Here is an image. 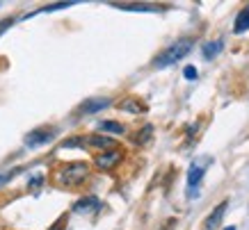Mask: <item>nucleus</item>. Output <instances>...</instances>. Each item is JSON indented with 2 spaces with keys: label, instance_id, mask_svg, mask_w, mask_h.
Here are the masks:
<instances>
[{
  "label": "nucleus",
  "instance_id": "ddd939ff",
  "mask_svg": "<svg viewBox=\"0 0 249 230\" xmlns=\"http://www.w3.org/2000/svg\"><path fill=\"white\" fill-rule=\"evenodd\" d=\"M119 110L130 112V114H142V112H146V107H144L142 103H137V98H126V100L119 103Z\"/></svg>",
  "mask_w": 249,
  "mask_h": 230
},
{
  "label": "nucleus",
  "instance_id": "5701e85b",
  "mask_svg": "<svg viewBox=\"0 0 249 230\" xmlns=\"http://www.w3.org/2000/svg\"><path fill=\"white\" fill-rule=\"evenodd\" d=\"M227 230H235V226H229V228Z\"/></svg>",
  "mask_w": 249,
  "mask_h": 230
},
{
  "label": "nucleus",
  "instance_id": "dca6fc26",
  "mask_svg": "<svg viewBox=\"0 0 249 230\" xmlns=\"http://www.w3.org/2000/svg\"><path fill=\"white\" fill-rule=\"evenodd\" d=\"M71 5H76V2H55V5H46V7H41L39 12H35V14H48V12H57V9H67L71 7ZM32 14V16H35Z\"/></svg>",
  "mask_w": 249,
  "mask_h": 230
},
{
  "label": "nucleus",
  "instance_id": "4468645a",
  "mask_svg": "<svg viewBox=\"0 0 249 230\" xmlns=\"http://www.w3.org/2000/svg\"><path fill=\"white\" fill-rule=\"evenodd\" d=\"M98 130L110 132V134H124L126 132V126L119 123V121H101V123H98Z\"/></svg>",
  "mask_w": 249,
  "mask_h": 230
},
{
  "label": "nucleus",
  "instance_id": "1a4fd4ad",
  "mask_svg": "<svg viewBox=\"0 0 249 230\" xmlns=\"http://www.w3.org/2000/svg\"><path fill=\"white\" fill-rule=\"evenodd\" d=\"M98 205H101V200H98L96 196H83L80 200L73 203V212H78V214H87V212H91V210H96Z\"/></svg>",
  "mask_w": 249,
  "mask_h": 230
},
{
  "label": "nucleus",
  "instance_id": "f257e3e1",
  "mask_svg": "<svg viewBox=\"0 0 249 230\" xmlns=\"http://www.w3.org/2000/svg\"><path fill=\"white\" fill-rule=\"evenodd\" d=\"M89 178V164L87 162H67L55 173V182L62 187H78Z\"/></svg>",
  "mask_w": 249,
  "mask_h": 230
},
{
  "label": "nucleus",
  "instance_id": "6e6552de",
  "mask_svg": "<svg viewBox=\"0 0 249 230\" xmlns=\"http://www.w3.org/2000/svg\"><path fill=\"white\" fill-rule=\"evenodd\" d=\"M227 208H229V200H222L217 208L211 212V216L206 219V223H204V230H215L222 223V216H224V212H227Z\"/></svg>",
  "mask_w": 249,
  "mask_h": 230
},
{
  "label": "nucleus",
  "instance_id": "6ab92c4d",
  "mask_svg": "<svg viewBox=\"0 0 249 230\" xmlns=\"http://www.w3.org/2000/svg\"><path fill=\"white\" fill-rule=\"evenodd\" d=\"M183 75H185L188 80H196V75H199V71H196L195 66H185V68H183Z\"/></svg>",
  "mask_w": 249,
  "mask_h": 230
},
{
  "label": "nucleus",
  "instance_id": "f3484780",
  "mask_svg": "<svg viewBox=\"0 0 249 230\" xmlns=\"http://www.w3.org/2000/svg\"><path fill=\"white\" fill-rule=\"evenodd\" d=\"M16 173H21V166H16V169H9V171H2V173H0V189L7 185V182L14 178Z\"/></svg>",
  "mask_w": 249,
  "mask_h": 230
},
{
  "label": "nucleus",
  "instance_id": "2eb2a0df",
  "mask_svg": "<svg viewBox=\"0 0 249 230\" xmlns=\"http://www.w3.org/2000/svg\"><path fill=\"white\" fill-rule=\"evenodd\" d=\"M151 134H153V126H149V123H146V126H144L142 130L133 137V141H135L137 146H144V144H149V141H151Z\"/></svg>",
  "mask_w": 249,
  "mask_h": 230
},
{
  "label": "nucleus",
  "instance_id": "20e7f679",
  "mask_svg": "<svg viewBox=\"0 0 249 230\" xmlns=\"http://www.w3.org/2000/svg\"><path fill=\"white\" fill-rule=\"evenodd\" d=\"M55 137V128H37V130H32V132L25 134V146L28 148H39V146H44L48 141H53Z\"/></svg>",
  "mask_w": 249,
  "mask_h": 230
},
{
  "label": "nucleus",
  "instance_id": "423d86ee",
  "mask_svg": "<svg viewBox=\"0 0 249 230\" xmlns=\"http://www.w3.org/2000/svg\"><path fill=\"white\" fill-rule=\"evenodd\" d=\"M208 162H211V160H206L204 164L195 162L192 166H190V171H188V189L190 192H195L196 187H199V182H201V178H204V173H206V164Z\"/></svg>",
  "mask_w": 249,
  "mask_h": 230
},
{
  "label": "nucleus",
  "instance_id": "a211bd4d",
  "mask_svg": "<svg viewBox=\"0 0 249 230\" xmlns=\"http://www.w3.org/2000/svg\"><path fill=\"white\" fill-rule=\"evenodd\" d=\"M85 146V137H73V139H67L62 144V148H83Z\"/></svg>",
  "mask_w": 249,
  "mask_h": 230
},
{
  "label": "nucleus",
  "instance_id": "4be33fe9",
  "mask_svg": "<svg viewBox=\"0 0 249 230\" xmlns=\"http://www.w3.org/2000/svg\"><path fill=\"white\" fill-rule=\"evenodd\" d=\"M51 230H64V228H62V223H55V226H53Z\"/></svg>",
  "mask_w": 249,
  "mask_h": 230
},
{
  "label": "nucleus",
  "instance_id": "412c9836",
  "mask_svg": "<svg viewBox=\"0 0 249 230\" xmlns=\"http://www.w3.org/2000/svg\"><path fill=\"white\" fill-rule=\"evenodd\" d=\"M44 185V176H35V178L28 182V189H37V187Z\"/></svg>",
  "mask_w": 249,
  "mask_h": 230
},
{
  "label": "nucleus",
  "instance_id": "f03ea898",
  "mask_svg": "<svg viewBox=\"0 0 249 230\" xmlns=\"http://www.w3.org/2000/svg\"><path fill=\"white\" fill-rule=\"evenodd\" d=\"M192 46H195V41H192L190 37H183V39H178V41H174L172 46H167L165 50H162L158 57L153 60V66H156V68H165V66L176 64V62H181L183 57L192 50Z\"/></svg>",
  "mask_w": 249,
  "mask_h": 230
},
{
  "label": "nucleus",
  "instance_id": "9b49d317",
  "mask_svg": "<svg viewBox=\"0 0 249 230\" xmlns=\"http://www.w3.org/2000/svg\"><path fill=\"white\" fill-rule=\"evenodd\" d=\"M222 50H224V41H222V39H217V41H208V44L201 46V55H204V60H215Z\"/></svg>",
  "mask_w": 249,
  "mask_h": 230
},
{
  "label": "nucleus",
  "instance_id": "0eeeda50",
  "mask_svg": "<svg viewBox=\"0 0 249 230\" xmlns=\"http://www.w3.org/2000/svg\"><path fill=\"white\" fill-rule=\"evenodd\" d=\"M110 105H112L110 98H91V100H85L78 112H80V114H96V112L106 110V107H110Z\"/></svg>",
  "mask_w": 249,
  "mask_h": 230
},
{
  "label": "nucleus",
  "instance_id": "39448f33",
  "mask_svg": "<svg viewBox=\"0 0 249 230\" xmlns=\"http://www.w3.org/2000/svg\"><path fill=\"white\" fill-rule=\"evenodd\" d=\"M85 144L91 146V148H98L101 153L114 148V139L112 137H106V134H85Z\"/></svg>",
  "mask_w": 249,
  "mask_h": 230
},
{
  "label": "nucleus",
  "instance_id": "aec40b11",
  "mask_svg": "<svg viewBox=\"0 0 249 230\" xmlns=\"http://www.w3.org/2000/svg\"><path fill=\"white\" fill-rule=\"evenodd\" d=\"M12 25H14V18H5V21H0V37H2V34H5Z\"/></svg>",
  "mask_w": 249,
  "mask_h": 230
},
{
  "label": "nucleus",
  "instance_id": "f8f14e48",
  "mask_svg": "<svg viewBox=\"0 0 249 230\" xmlns=\"http://www.w3.org/2000/svg\"><path fill=\"white\" fill-rule=\"evenodd\" d=\"M249 30V5L245 9H240V14L235 16V23H233V32L235 34H242V32Z\"/></svg>",
  "mask_w": 249,
  "mask_h": 230
},
{
  "label": "nucleus",
  "instance_id": "7ed1b4c3",
  "mask_svg": "<svg viewBox=\"0 0 249 230\" xmlns=\"http://www.w3.org/2000/svg\"><path fill=\"white\" fill-rule=\"evenodd\" d=\"M124 160V150L121 148H110V150H103L94 157V166L101 171H112L117 164Z\"/></svg>",
  "mask_w": 249,
  "mask_h": 230
},
{
  "label": "nucleus",
  "instance_id": "9d476101",
  "mask_svg": "<svg viewBox=\"0 0 249 230\" xmlns=\"http://www.w3.org/2000/svg\"><path fill=\"white\" fill-rule=\"evenodd\" d=\"M112 7L117 9H126V12H160L162 7H158V5H144V2H114Z\"/></svg>",
  "mask_w": 249,
  "mask_h": 230
}]
</instances>
